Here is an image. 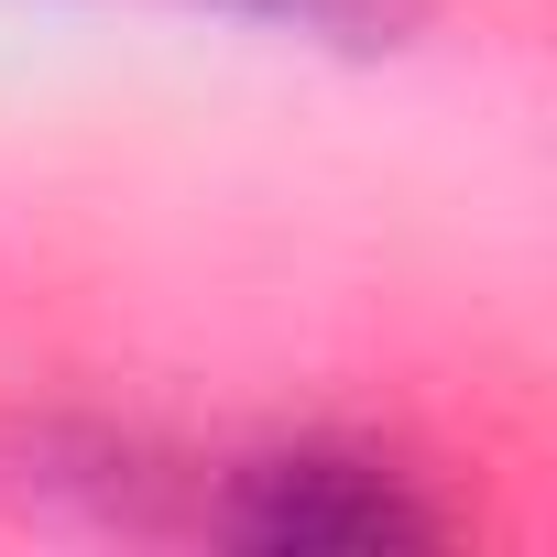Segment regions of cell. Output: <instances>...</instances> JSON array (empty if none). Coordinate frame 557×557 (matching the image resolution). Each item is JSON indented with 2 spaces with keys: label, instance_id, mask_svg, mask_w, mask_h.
Returning a JSON list of instances; mask_svg holds the SVG:
<instances>
[{
  "label": "cell",
  "instance_id": "6da1fadb",
  "mask_svg": "<svg viewBox=\"0 0 557 557\" xmlns=\"http://www.w3.org/2000/svg\"><path fill=\"white\" fill-rule=\"evenodd\" d=\"M197 524L240 535V546H273V557H296V546H426L437 513L416 503L405 470L383 459H339V448H296V459H240Z\"/></svg>",
  "mask_w": 557,
  "mask_h": 557
},
{
  "label": "cell",
  "instance_id": "7a4b0ae2",
  "mask_svg": "<svg viewBox=\"0 0 557 557\" xmlns=\"http://www.w3.org/2000/svg\"><path fill=\"white\" fill-rule=\"evenodd\" d=\"M208 12H251V23H285V34H329V45H394L405 0H208Z\"/></svg>",
  "mask_w": 557,
  "mask_h": 557
}]
</instances>
